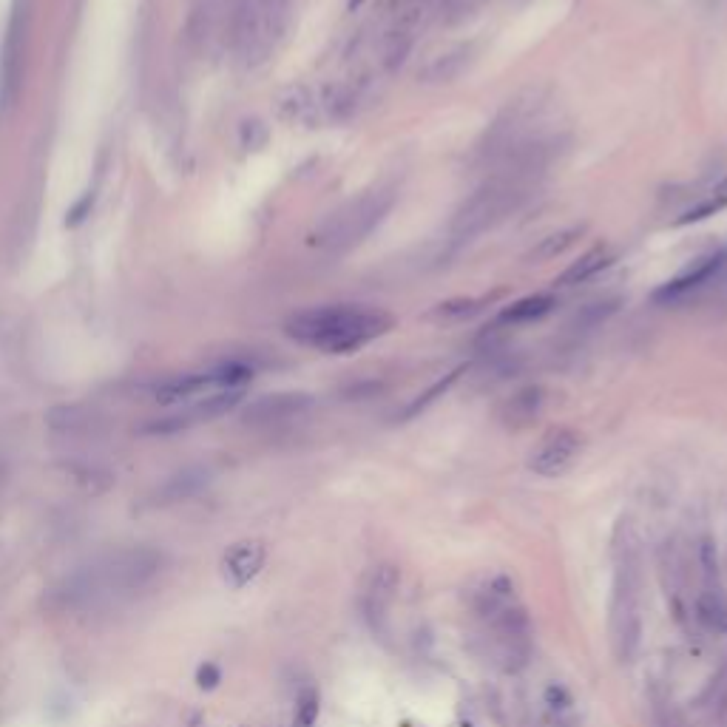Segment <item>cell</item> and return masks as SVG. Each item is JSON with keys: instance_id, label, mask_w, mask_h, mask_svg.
I'll return each instance as SVG.
<instances>
[{"instance_id": "ba28073f", "label": "cell", "mask_w": 727, "mask_h": 727, "mask_svg": "<svg viewBox=\"0 0 727 727\" xmlns=\"http://www.w3.org/2000/svg\"><path fill=\"white\" fill-rule=\"evenodd\" d=\"M583 452V438L571 426H557L540 438L529 455V469L540 478H560L574 466Z\"/></svg>"}, {"instance_id": "5b68a950", "label": "cell", "mask_w": 727, "mask_h": 727, "mask_svg": "<svg viewBox=\"0 0 727 727\" xmlns=\"http://www.w3.org/2000/svg\"><path fill=\"white\" fill-rule=\"evenodd\" d=\"M395 199L398 194L392 185H375L370 191H361L344 205H338L330 216H324V222L310 236V245L330 256L358 248L390 216Z\"/></svg>"}, {"instance_id": "ffe728a7", "label": "cell", "mask_w": 727, "mask_h": 727, "mask_svg": "<svg viewBox=\"0 0 727 727\" xmlns=\"http://www.w3.org/2000/svg\"><path fill=\"white\" fill-rule=\"evenodd\" d=\"M557 307V299L551 293H534V296H526L520 302L509 304L503 313H500V324H529V321H540L543 316H549L551 310Z\"/></svg>"}, {"instance_id": "9c48e42d", "label": "cell", "mask_w": 727, "mask_h": 727, "mask_svg": "<svg viewBox=\"0 0 727 727\" xmlns=\"http://www.w3.org/2000/svg\"><path fill=\"white\" fill-rule=\"evenodd\" d=\"M370 94V74H353V77H338L319 89V103L324 123H347L361 111Z\"/></svg>"}, {"instance_id": "5bb4252c", "label": "cell", "mask_w": 727, "mask_h": 727, "mask_svg": "<svg viewBox=\"0 0 727 727\" xmlns=\"http://www.w3.org/2000/svg\"><path fill=\"white\" fill-rule=\"evenodd\" d=\"M20 71H23V29H20V18H15L9 26V37L3 43V60H0V106H9L18 97Z\"/></svg>"}, {"instance_id": "484cf974", "label": "cell", "mask_w": 727, "mask_h": 727, "mask_svg": "<svg viewBox=\"0 0 727 727\" xmlns=\"http://www.w3.org/2000/svg\"><path fill=\"white\" fill-rule=\"evenodd\" d=\"M463 370H466V367H458L455 373H449L446 378H441V381H435V384H432V387H429L424 395H418L415 401H409L407 409L401 412V421H407V418H415V415H418V412H424L429 404H435V401H438V398H441V395H444V392L449 390V387H452V384H455L458 378H461Z\"/></svg>"}, {"instance_id": "f546056e", "label": "cell", "mask_w": 727, "mask_h": 727, "mask_svg": "<svg viewBox=\"0 0 727 727\" xmlns=\"http://www.w3.org/2000/svg\"><path fill=\"white\" fill-rule=\"evenodd\" d=\"M265 142H267L265 123H259V120H245V123H242V145H245L248 151H259Z\"/></svg>"}, {"instance_id": "1f68e13d", "label": "cell", "mask_w": 727, "mask_h": 727, "mask_svg": "<svg viewBox=\"0 0 727 727\" xmlns=\"http://www.w3.org/2000/svg\"><path fill=\"white\" fill-rule=\"evenodd\" d=\"M91 208H94V194H86L69 213H66V225L69 228H77L80 222H86V216H91Z\"/></svg>"}, {"instance_id": "52a82bcc", "label": "cell", "mask_w": 727, "mask_h": 727, "mask_svg": "<svg viewBox=\"0 0 727 727\" xmlns=\"http://www.w3.org/2000/svg\"><path fill=\"white\" fill-rule=\"evenodd\" d=\"M242 0H205L194 12L191 37L202 54L233 52Z\"/></svg>"}, {"instance_id": "d4e9b609", "label": "cell", "mask_w": 727, "mask_h": 727, "mask_svg": "<svg viewBox=\"0 0 727 727\" xmlns=\"http://www.w3.org/2000/svg\"><path fill=\"white\" fill-rule=\"evenodd\" d=\"M727 208V177L710 191L702 202H696V205H691L688 211L682 213L679 219H676V225H691V222H702V219H708V216H713V213H719V211H725Z\"/></svg>"}, {"instance_id": "8fae6325", "label": "cell", "mask_w": 727, "mask_h": 727, "mask_svg": "<svg viewBox=\"0 0 727 727\" xmlns=\"http://www.w3.org/2000/svg\"><path fill=\"white\" fill-rule=\"evenodd\" d=\"M398 586H401V568L392 566V563H381L367 574L361 603H364V614H367V620L375 631H381L387 617H390V608L398 597Z\"/></svg>"}, {"instance_id": "ac0fdd59", "label": "cell", "mask_w": 727, "mask_h": 727, "mask_svg": "<svg viewBox=\"0 0 727 727\" xmlns=\"http://www.w3.org/2000/svg\"><path fill=\"white\" fill-rule=\"evenodd\" d=\"M696 620L716 634H727V591L719 586H705L696 594Z\"/></svg>"}, {"instance_id": "4dcf8cb0", "label": "cell", "mask_w": 727, "mask_h": 727, "mask_svg": "<svg viewBox=\"0 0 727 727\" xmlns=\"http://www.w3.org/2000/svg\"><path fill=\"white\" fill-rule=\"evenodd\" d=\"M222 682V671L213 665V662H205V665H199V671H196V685L202 688V691H213L216 685Z\"/></svg>"}, {"instance_id": "e0dca14e", "label": "cell", "mask_w": 727, "mask_h": 727, "mask_svg": "<svg viewBox=\"0 0 727 727\" xmlns=\"http://www.w3.org/2000/svg\"><path fill=\"white\" fill-rule=\"evenodd\" d=\"M219 390L216 384V373L205 370V373H185V375H174L168 381H162L160 387L154 390V398L160 404H182V401H191V398H199V395H208V392Z\"/></svg>"}, {"instance_id": "30bf717a", "label": "cell", "mask_w": 727, "mask_h": 727, "mask_svg": "<svg viewBox=\"0 0 727 727\" xmlns=\"http://www.w3.org/2000/svg\"><path fill=\"white\" fill-rule=\"evenodd\" d=\"M313 409V395L307 392H273V395H262L256 401H250L242 421L250 426H273L296 421Z\"/></svg>"}, {"instance_id": "603a6c76", "label": "cell", "mask_w": 727, "mask_h": 727, "mask_svg": "<svg viewBox=\"0 0 727 727\" xmlns=\"http://www.w3.org/2000/svg\"><path fill=\"white\" fill-rule=\"evenodd\" d=\"M583 236V228H563V231L557 233H549V236H543L532 250H529V262H551V259H557L560 253H566L577 239Z\"/></svg>"}, {"instance_id": "7402d4cb", "label": "cell", "mask_w": 727, "mask_h": 727, "mask_svg": "<svg viewBox=\"0 0 727 727\" xmlns=\"http://www.w3.org/2000/svg\"><path fill=\"white\" fill-rule=\"evenodd\" d=\"M46 424L60 435H77V432H91L94 426V412L77 404H63V407L49 409Z\"/></svg>"}, {"instance_id": "4316f807", "label": "cell", "mask_w": 727, "mask_h": 727, "mask_svg": "<svg viewBox=\"0 0 727 727\" xmlns=\"http://www.w3.org/2000/svg\"><path fill=\"white\" fill-rule=\"evenodd\" d=\"M321 713V699L316 688H304L296 702V713H293V727H316Z\"/></svg>"}, {"instance_id": "277c9868", "label": "cell", "mask_w": 727, "mask_h": 727, "mask_svg": "<svg viewBox=\"0 0 727 727\" xmlns=\"http://www.w3.org/2000/svg\"><path fill=\"white\" fill-rule=\"evenodd\" d=\"M537 179L515 174H489L472 194L458 205L449 222L452 242H472L480 233L492 231L509 216H515L534 196Z\"/></svg>"}, {"instance_id": "2e32d148", "label": "cell", "mask_w": 727, "mask_h": 727, "mask_svg": "<svg viewBox=\"0 0 727 727\" xmlns=\"http://www.w3.org/2000/svg\"><path fill=\"white\" fill-rule=\"evenodd\" d=\"M543 407H546V390L537 387V384L523 387L512 398L503 401V407H500V424L506 426V429H526V426H532L543 415Z\"/></svg>"}, {"instance_id": "4fadbf2b", "label": "cell", "mask_w": 727, "mask_h": 727, "mask_svg": "<svg viewBox=\"0 0 727 727\" xmlns=\"http://www.w3.org/2000/svg\"><path fill=\"white\" fill-rule=\"evenodd\" d=\"M472 57H475V49L466 46V43L432 54L424 66L418 69V83H426V86L452 83V80H458L463 71L472 66Z\"/></svg>"}, {"instance_id": "3957f363", "label": "cell", "mask_w": 727, "mask_h": 727, "mask_svg": "<svg viewBox=\"0 0 727 727\" xmlns=\"http://www.w3.org/2000/svg\"><path fill=\"white\" fill-rule=\"evenodd\" d=\"M472 605L486 625L489 654L497 668L517 674L532 657V622L509 577L497 574L472 594Z\"/></svg>"}, {"instance_id": "44dd1931", "label": "cell", "mask_w": 727, "mask_h": 727, "mask_svg": "<svg viewBox=\"0 0 727 727\" xmlns=\"http://www.w3.org/2000/svg\"><path fill=\"white\" fill-rule=\"evenodd\" d=\"M614 259H611V253L605 248H594V250H588V253H583L577 262H571V265L560 273V279H557V284H563V287H574V284H583L588 282V279H594L600 270H605V267L611 265Z\"/></svg>"}, {"instance_id": "7c38bea8", "label": "cell", "mask_w": 727, "mask_h": 727, "mask_svg": "<svg viewBox=\"0 0 727 727\" xmlns=\"http://www.w3.org/2000/svg\"><path fill=\"white\" fill-rule=\"evenodd\" d=\"M276 111H279L282 120L299 125V128H319L324 123L319 89H310V86H290V89H284L279 94Z\"/></svg>"}, {"instance_id": "cb8c5ba5", "label": "cell", "mask_w": 727, "mask_h": 727, "mask_svg": "<svg viewBox=\"0 0 727 727\" xmlns=\"http://www.w3.org/2000/svg\"><path fill=\"white\" fill-rule=\"evenodd\" d=\"M497 299V296H480V299H449V302H441L429 316L435 321H463L478 316L480 310L486 304Z\"/></svg>"}, {"instance_id": "7a4b0ae2", "label": "cell", "mask_w": 727, "mask_h": 727, "mask_svg": "<svg viewBox=\"0 0 727 727\" xmlns=\"http://www.w3.org/2000/svg\"><path fill=\"white\" fill-rule=\"evenodd\" d=\"M611 603H608V637L620 662L637 654L642 637V551L639 537L628 520H620L611 537Z\"/></svg>"}, {"instance_id": "f1b7e54d", "label": "cell", "mask_w": 727, "mask_h": 727, "mask_svg": "<svg viewBox=\"0 0 727 727\" xmlns=\"http://www.w3.org/2000/svg\"><path fill=\"white\" fill-rule=\"evenodd\" d=\"M614 310H617V307H614L611 302H608V304H588L586 310H583V313H580V316L574 319V327H577V330H586V327H597V324L608 319V316H611Z\"/></svg>"}, {"instance_id": "8992f818", "label": "cell", "mask_w": 727, "mask_h": 727, "mask_svg": "<svg viewBox=\"0 0 727 727\" xmlns=\"http://www.w3.org/2000/svg\"><path fill=\"white\" fill-rule=\"evenodd\" d=\"M293 6L296 0H242L231 52L239 66L256 69L276 52L293 18Z\"/></svg>"}, {"instance_id": "d6986e66", "label": "cell", "mask_w": 727, "mask_h": 727, "mask_svg": "<svg viewBox=\"0 0 727 727\" xmlns=\"http://www.w3.org/2000/svg\"><path fill=\"white\" fill-rule=\"evenodd\" d=\"M205 483H208V472H205L202 466L182 469V472H177L174 478L165 480L160 489H157V495H154L157 500H154V503L171 506V503H179V500H188V497H194Z\"/></svg>"}, {"instance_id": "83f0119b", "label": "cell", "mask_w": 727, "mask_h": 727, "mask_svg": "<svg viewBox=\"0 0 727 727\" xmlns=\"http://www.w3.org/2000/svg\"><path fill=\"white\" fill-rule=\"evenodd\" d=\"M483 0H441L438 3V18L446 23H458V20L469 18L478 9Z\"/></svg>"}, {"instance_id": "9a60e30c", "label": "cell", "mask_w": 727, "mask_h": 727, "mask_svg": "<svg viewBox=\"0 0 727 727\" xmlns=\"http://www.w3.org/2000/svg\"><path fill=\"white\" fill-rule=\"evenodd\" d=\"M265 566V546L256 543V540H248V543H236L225 560H222V574L225 580L231 583L233 588H245L262 571Z\"/></svg>"}, {"instance_id": "d6a6232c", "label": "cell", "mask_w": 727, "mask_h": 727, "mask_svg": "<svg viewBox=\"0 0 727 727\" xmlns=\"http://www.w3.org/2000/svg\"><path fill=\"white\" fill-rule=\"evenodd\" d=\"M191 727H205V725H202V719H199V716H191Z\"/></svg>"}, {"instance_id": "6da1fadb", "label": "cell", "mask_w": 727, "mask_h": 727, "mask_svg": "<svg viewBox=\"0 0 727 727\" xmlns=\"http://www.w3.org/2000/svg\"><path fill=\"white\" fill-rule=\"evenodd\" d=\"M392 313L370 304H321L310 307L284 324V333L302 347H313L321 353L344 355L361 350L384 333H390Z\"/></svg>"}]
</instances>
